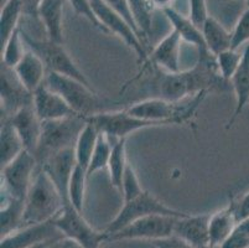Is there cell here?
<instances>
[{"instance_id":"obj_1","label":"cell","mask_w":249,"mask_h":248,"mask_svg":"<svg viewBox=\"0 0 249 248\" xmlns=\"http://www.w3.org/2000/svg\"><path fill=\"white\" fill-rule=\"evenodd\" d=\"M228 83L221 76L216 56L211 52L198 54L197 62L186 71L164 74L159 83L161 98L180 102L201 92L225 91Z\"/></svg>"},{"instance_id":"obj_2","label":"cell","mask_w":249,"mask_h":248,"mask_svg":"<svg viewBox=\"0 0 249 248\" xmlns=\"http://www.w3.org/2000/svg\"><path fill=\"white\" fill-rule=\"evenodd\" d=\"M63 205L65 200L53 181L42 168L38 167L28 196L25 199L22 226L53 220L62 210Z\"/></svg>"},{"instance_id":"obj_3","label":"cell","mask_w":249,"mask_h":248,"mask_svg":"<svg viewBox=\"0 0 249 248\" xmlns=\"http://www.w3.org/2000/svg\"><path fill=\"white\" fill-rule=\"evenodd\" d=\"M206 95L207 92H201L180 102L167 101L161 97L149 98L134 103L126 108V111L134 117L149 120L158 126L182 124L191 119Z\"/></svg>"},{"instance_id":"obj_4","label":"cell","mask_w":249,"mask_h":248,"mask_svg":"<svg viewBox=\"0 0 249 248\" xmlns=\"http://www.w3.org/2000/svg\"><path fill=\"white\" fill-rule=\"evenodd\" d=\"M45 85L55 91L71 106L77 114L88 118L90 115L109 111L110 102L101 98L94 88L88 87L83 82L63 75L47 72Z\"/></svg>"},{"instance_id":"obj_5","label":"cell","mask_w":249,"mask_h":248,"mask_svg":"<svg viewBox=\"0 0 249 248\" xmlns=\"http://www.w3.org/2000/svg\"><path fill=\"white\" fill-rule=\"evenodd\" d=\"M86 123L87 118L83 115L42 122L41 138L38 142L37 149L34 153L38 167L44 165L45 161L49 160L58 152L74 148Z\"/></svg>"},{"instance_id":"obj_6","label":"cell","mask_w":249,"mask_h":248,"mask_svg":"<svg viewBox=\"0 0 249 248\" xmlns=\"http://www.w3.org/2000/svg\"><path fill=\"white\" fill-rule=\"evenodd\" d=\"M21 35L26 47L38 55V57L45 63L47 72L72 77V78L83 82L88 87L93 88L89 79L81 71V68L76 65L67 50L63 47V44H57V42L50 41L49 38L41 40V38H33L30 34H28L22 29Z\"/></svg>"},{"instance_id":"obj_7","label":"cell","mask_w":249,"mask_h":248,"mask_svg":"<svg viewBox=\"0 0 249 248\" xmlns=\"http://www.w3.org/2000/svg\"><path fill=\"white\" fill-rule=\"evenodd\" d=\"M149 215H167L175 216V217H185L190 213L170 208L164 202L160 201L159 199H156L155 196L149 194L148 191H144L142 195H139L135 199L124 202L121 211L117 213V216L106 227L104 232L109 237L110 235L118 232L123 227L128 226L129 224L134 222L138 218L145 217V216Z\"/></svg>"},{"instance_id":"obj_8","label":"cell","mask_w":249,"mask_h":248,"mask_svg":"<svg viewBox=\"0 0 249 248\" xmlns=\"http://www.w3.org/2000/svg\"><path fill=\"white\" fill-rule=\"evenodd\" d=\"M53 224L63 237L71 238L85 248H101L102 243L108 241L107 233L96 231L83 217V212L74 209L70 201L65 202Z\"/></svg>"},{"instance_id":"obj_9","label":"cell","mask_w":249,"mask_h":248,"mask_svg":"<svg viewBox=\"0 0 249 248\" xmlns=\"http://www.w3.org/2000/svg\"><path fill=\"white\" fill-rule=\"evenodd\" d=\"M38 164L33 153L22 150L15 159L1 168V191L25 201L35 177Z\"/></svg>"},{"instance_id":"obj_10","label":"cell","mask_w":249,"mask_h":248,"mask_svg":"<svg viewBox=\"0 0 249 248\" xmlns=\"http://www.w3.org/2000/svg\"><path fill=\"white\" fill-rule=\"evenodd\" d=\"M178 217L167 215H149L138 218L134 222L110 235L108 241L148 240L150 242L174 235Z\"/></svg>"},{"instance_id":"obj_11","label":"cell","mask_w":249,"mask_h":248,"mask_svg":"<svg viewBox=\"0 0 249 248\" xmlns=\"http://www.w3.org/2000/svg\"><path fill=\"white\" fill-rule=\"evenodd\" d=\"M89 123L99 131V133L106 134L108 138L115 140L126 139L130 134L139 132L149 127H158V124L142 118L134 117L133 114L124 111H106L98 114L90 115L87 118Z\"/></svg>"},{"instance_id":"obj_12","label":"cell","mask_w":249,"mask_h":248,"mask_svg":"<svg viewBox=\"0 0 249 248\" xmlns=\"http://www.w3.org/2000/svg\"><path fill=\"white\" fill-rule=\"evenodd\" d=\"M63 235L53 224V220L41 224L20 227L10 235L1 237L0 248H33L42 243L53 242Z\"/></svg>"},{"instance_id":"obj_13","label":"cell","mask_w":249,"mask_h":248,"mask_svg":"<svg viewBox=\"0 0 249 248\" xmlns=\"http://www.w3.org/2000/svg\"><path fill=\"white\" fill-rule=\"evenodd\" d=\"M1 118H9L25 106L33 104V93L18 78L14 68L1 63Z\"/></svg>"},{"instance_id":"obj_14","label":"cell","mask_w":249,"mask_h":248,"mask_svg":"<svg viewBox=\"0 0 249 248\" xmlns=\"http://www.w3.org/2000/svg\"><path fill=\"white\" fill-rule=\"evenodd\" d=\"M33 106L42 122L80 115L57 92L50 90L45 83L33 93Z\"/></svg>"},{"instance_id":"obj_15","label":"cell","mask_w":249,"mask_h":248,"mask_svg":"<svg viewBox=\"0 0 249 248\" xmlns=\"http://www.w3.org/2000/svg\"><path fill=\"white\" fill-rule=\"evenodd\" d=\"M210 217L211 213L187 215L176 220L174 235L194 248H210Z\"/></svg>"},{"instance_id":"obj_16","label":"cell","mask_w":249,"mask_h":248,"mask_svg":"<svg viewBox=\"0 0 249 248\" xmlns=\"http://www.w3.org/2000/svg\"><path fill=\"white\" fill-rule=\"evenodd\" d=\"M76 165L74 148H70L52 155L49 160L45 161L44 165L40 167L53 181L65 202L69 201V184Z\"/></svg>"},{"instance_id":"obj_17","label":"cell","mask_w":249,"mask_h":248,"mask_svg":"<svg viewBox=\"0 0 249 248\" xmlns=\"http://www.w3.org/2000/svg\"><path fill=\"white\" fill-rule=\"evenodd\" d=\"M6 119L10 120L17 133L21 138L25 150L33 154L35 153L41 138L42 120L37 117L33 104L22 107Z\"/></svg>"},{"instance_id":"obj_18","label":"cell","mask_w":249,"mask_h":248,"mask_svg":"<svg viewBox=\"0 0 249 248\" xmlns=\"http://www.w3.org/2000/svg\"><path fill=\"white\" fill-rule=\"evenodd\" d=\"M182 38L176 30H171L159 44L154 47L145 63H154L167 74L181 71L180 51Z\"/></svg>"},{"instance_id":"obj_19","label":"cell","mask_w":249,"mask_h":248,"mask_svg":"<svg viewBox=\"0 0 249 248\" xmlns=\"http://www.w3.org/2000/svg\"><path fill=\"white\" fill-rule=\"evenodd\" d=\"M18 78L30 93H34L40 86L45 83L47 76V68L38 55L28 50L24 57L14 67Z\"/></svg>"},{"instance_id":"obj_20","label":"cell","mask_w":249,"mask_h":248,"mask_svg":"<svg viewBox=\"0 0 249 248\" xmlns=\"http://www.w3.org/2000/svg\"><path fill=\"white\" fill-rule=\"evenodd\" d=\"M63 6L65 0H42L37 9V19L45 27L46 38L63 44Z\"/></svg>"},{"instance_id":"obj_21","label":"cell","mask_w":249,"mask_h":248,"mask_svg":"<svg viewBox=\"0 0 249 248\" xmlns=\"http://www.w3.org/2000/svg\"><path fill=\"white\" fill-rule=\"evenodd\" d=\"M231 87L233 88L235 95V107L226 126L227 129L232 128L235 120L238 119L243 109L249 103V45H247L244 49L238 70L231 78Z\"/></svg>"},{"instance_id":"obj_22","label":"cell","mask_w":249,"mask_h":248,"mask_svg":"<svg viewBox=\"0 0 249 248\" xmlns=\"http://www.w3.org/2000/svg\"><path fill=\"white\" fill-rule=\"evenodd\" d=\"M238 224L235 216V201L231 199L226 208L211 213L210 217V241L211 247H221L232 235Z\"/></svg>"},{"instance_id":"obj_23","label":"cell","mask_w":249,"mask_h":248,"mask_svg":"<svg viewBox=\"0 0 249 248\" xmlns=\"http://www.w3.org/2000/svg\"><path fill=\"white\" fill-rule=\"evenodd\" d=\"M162 11H164L165 17L167 18L170 24L173 25L174 30L178 31V35L181 36L182 41L196 47L198 54L210 52L206 46L202 30L189 17H185L178 11H176L173 6Z\"/></svg>"},{"instance_id":"obj_24","label":"cell","mask_w":249,"mask_h":248,"mask_svg":"<svg viewBox=\"0 0 249 248\" xmlns=\"http://www.w3.org/2000/svg\"><path fill=\"white\" fill-rule=\"evenodd\" d=\"M25 201L9 196L5 191H1V210H0V224H1V237L10 235L22 227L24 220Z\"/></svg>"},{"instance_id":"obj_25","label":"cell","mask_w":249,"mask_h":248,"mask_svg":"<svg viewBox=\"0 0 249 248\" xmlns=\"http://www.w3.org/2000/svg\"><path fill=\"white\" fill-rule=\"evenodd\" d=\"M202 34L208 51L214 56L232 49V33L211 15L203 24Z\"/></svg>"},{"instance_id":"obj_26","label":"cell","mask_w":249,"mask_h":248,"mask_svg":"<svg viewBox=\"0 0 249 248\" xmlns=\"http://www.w3.org/2000/svg\"><path fill=\"white\" fill-rule=\"evenodd\" d=\"M22 150H25L24 143L15 128L6 118H1L0 128V164L1 168L17 158Z\"/></svg>"},{"instance_id":"obj_27","label":"cell","mask_w":249,"mask_h":248,"mask_svg":"<svg viewBox=\"0 0 249 248\" xmlns=\"http://www.w3.org/2000/svg\"><path fill=\"white\" fill-rule=\"evenodd\" d=\"M22 14L24 11H22L20 0H5L1 4V11H0V44H1V47L20 27L19 20Z\"/></svg>"},{"instance_id":"obj_28","label":"cell","mask_w":249,"mask_h":248,"mask_svg":"<svg viewBox=\"0 0 249 248\" xmlns=\"http://www.w3.org/2000/svg\"><path fill=\"white\" fill-rule=\"evenodd\" d=\"M99 131L96 127L87 120L86 126L81 131L78 139H77L76 145H74V154H76V160L78 165L88 169L90 158L94 152L97 142L99 138Z\"/></svg>"},{"instance_id":"obj_29","label":"cell","mask_w":249,"mask_h":248,"mask_svg":"<svg viewBox=\"0 0 249 248\" xmlns=\"http://www.w3.org/2000/svg\"><path fill=\"white\" fill-rule=\"evenodd\" d=\"M126 139H119L113 144L112 154H110L108 170H109L110 183L115 189L121 191L123 175L129 161L126 160Z\"/></svg>"},{"instance_id":"obj_30","label":"cell","mask_w":249,"mask_h":248,"mask_svg":"<svg viewBox=\"0 0 249 248\" xmlns=\"http://www.w3.org/2000/svg\"><path fill=\"white\" fill-rule=\"evenodd\" d=\"M88 180L87 170L77 164L72 172L71 180L69 184V201L74 209L83 212L86 196V183Z\"/></svg>"},{"instance_id":"obj_31","label":"cell","mask_w":249,"mask_h":248,"mask_svg":"<svg viewBox=\"0 0 249 248\" xmlns=\"http://www.w3.org/2000/svg\"><path fill=\"white\" fill-rule=\"evenodd\" d=\"M25 44L21 35V26L10 36L6 44L1 47V63L10 68H14L25 55Z\"/></svg>"},{"instance_id":"obj_32","label":"cell","mask_w":249,"mask_h":248,"mask_svg":"<svg viewBox=\"0 0 249 248\" xmlns=\"http://www.w3.org/2000/svg\"><path fill=\"white\" fill-rule=\"evenodd\" d=\"M113 145L110 144V139L106 134H99L98 142H97L94 152L90 158L89 165L87 169L88 179L93 174H96L99 170H103L108 168V163H109L110 154H112Z\"/></svg>"},{"instance_id":"obj_33","label":"cell","mask_w":249,"mask_h":248,"mask_svg":"<svg viewBox=\"0 0 249 248\" xmlns=\"http://www.w3.org/2000/svg\"><path fill=\"white\" fill-rule=\"evenodd\" d=\"M128 3L140 35H149L151 27V11L155 9L150 0H128Z\"/></svg>"},{"instance_id":"obj_34","label":"cell","mask_w":249,"mask_h":248,"mask_svg":"<svg viewBox=\"0 0 249 248\" xmlns=\"http://www.w3.org/2000/svg\"><path fill=\"white\" fill-rule=\"evenodd\" d=\"M242 57H243V52H239L238 50L233 49H230L227 51L217 55L216 61L219 74L226 81L231 82V78L237 72L239 65H241Z\"/></svg>"},{"instance_id":"obj_35","label":"cell","mask_w":249,"mask_h":248,"mask_svg":"<svg viewBox=\"0 0 249 248\" xmlns=\"http://www.w3.org/2000/svg\"><path fill=\"white\" fill-rule=\"evenodd\" d=\"M144 191L145 190L142 188V184H140L139 177H138L134 168H133L132 164L128 163L123 175V181H122L121 189V192L123 195V202L135 199L139 195H142Z\"/></svg>"},{"instance_id":"obj_36","label":"cell","mask_w":249,"mask_h":248,"mask_svg":"<svg viewBox=\"0 0 249 248\" xmlns=\"http://www.w3.org/2000/svg\"><path fill=\"white\" fill-rule=\"evenodd\" d=\"M249 42V6L242 13L232 31V49L239 50L242 45Z\"/></svg>"},{"instance_id":"obj_37","label":"cell","mask_w":249,"mask_h":248,"mask_svg":"<svg viewBox=\"0 0 249 248\" xmlns=\"http://www.w3.org/2000/svg\"><path fill=\"white\" fill-rule=\"evenodd\" d=\"M69 3L71 4V6L73 8L74 13H76L77 15H80V17H83L85 19H87L90 24L96 27L97 30L107 34L106 29L102 26V24L98 21L96 15H94L93 9L90 6L89 0H69Z\"/></svg>"},{"instance_id":"obj_38","label":"cell","mask_w":249,"mask_h":248,"mask_svg":"<svg viewBox=\"0 0 249 248\" xmlns=\"http://www.w3.org/2000/svg\"><path fill=\"white\" fill-rule=\"evenodd\" d=\"M190 1V14L189 18L202 30V26L207 18L210 17L207 11V3L206 0H189Z\"/></svg>"},{"instance_id":"obj_39","label":"cell","mask_w":249,"mask_h":248,"mask_svg":"<svg viewBox=\"0 0 249 248\" xmlns=\"http://www.w3.org/2000/svg\"><path fill=\"white\" fill-rule=\"evenodd\" d=\"M104 1H106L113 10H115L119 15H122L140 36V31L139 29H138L137 24H135L134 17H133L132 9L129 6L128 0H104Z\"/></svg>"},{"instance_id":"obj_40","label":"cell","mask_w":249,"mask_h":248,"mask_svg":"<svg viewBox=\"0 0 249 248\" xmlns=\"http://www.w3.org/2000/svg\"><path fill=\"white\" fill-rule=\"evenodd\" d=\"M221 248H249V237L237 229L232 232V235L226 240Z\"/></svg>"},{"instance_id":"obj_41","label":"cell","mask_w":249,"mask_h":248,"mask_svg":"<svg viewBox=\"0 0 249 248\" xmlns=\"http://www.w3.org/2000/svg\"><path fill=\"white\" fill-rule=\"evenodd\" d=\"M153 246L155 248H194L191 245L178 238V236L173 235L170 237L161 238V240L153 241Z\"/></svg>"},{"instance_id":"obj_42","label":"cell","mask_w":249,"mask_h":248,"mask_svg":"<svg viewBox=\"0 0 249 248\" xmlns=\"http://www.w3.org/2000/svg\"><path fill=\"white\" fill-rule=\"evenodd\" d=\"M235 216L238 222L249 217V191L241 197L239 201H235Z\"/></svg>"},{"instance_id":"obj_43","label":"cell","mask_w":249,"mask_h":248,"mask_svg":"<svg viewBox=\"0 0 249 248\" xmlns=\"http://www.w3.org/2000/svg\"><path fill=\"white\" fill-rule=\"evenodd\" d=\"M20 1H21L24 15L37 19V9L42 0H20Z\"/></svg>"},{"instance_id":"obj_44","label":"cell","mask_w":249,"mask_h":248,"mask_svg":"<svg viewBox=\"0 0 249 248\" xmlns=\"http://www.w3.org/2000/svg\"><path fill=\"white\" fill-rule=\"evenodd\" d=\"M46 248H85L82 245H80L76 241L71 240L69 237H61L52 242L51 245L47 246Z\"/></svg>"},{"instance_id":"obj_45","label":"cell","mask_w":249,"mask_h":248,"mask_svg":"<svg viewBox=\"0 0 249 248\" xmlns=\"http://www.w3.org/2000/svg\"><path fill=\"white\" fill-rule=\"evenodd\" d=\"M150 3L153 4L154 8H159L161 10H165L167 8H171L173 0H150Z\"/></svg>"},{"instance_id":"obj_46","label":"cell","mask_w":249,"mask_h":248,"mask_svg":"<svg viewBox=\"0 0 249 248\" xmlns=\"http://www.w3.org/2000/svg\"><path fill=\"white\" fill-rule=\"evenodd\" d=\"M53 242H55V241H53ZM52 242H47V243H42V245H38V246H35V247H33V248H46L47 246L49 245H51Z\"/></svg>"},{"instance_id":"obj_47","label":"cell","mask_w":249,"mask_h":248,"mask_svg":"<svg viewBox=\"0 0 249 248\" xmlns=\"http://www.w3.org/2000/svg\"><path fill=\"white\" fill-rule=\"evenodd\" d=\"M247 6H249V0H246V8Z\"/></svg>"},{"instance_id":"obj_48","label":"cell","mask_w":249,"mask_h":248,"mask_svg":"<svg viewBox=\"0 0 249 248\" xmlns=\"http://www.w3.org/2000/svg\"><path fill=\"white\" fill-rule=\"evenodd\" d=\"M210 248H221V247H210Z\"/></svg>"}]
</instances>
